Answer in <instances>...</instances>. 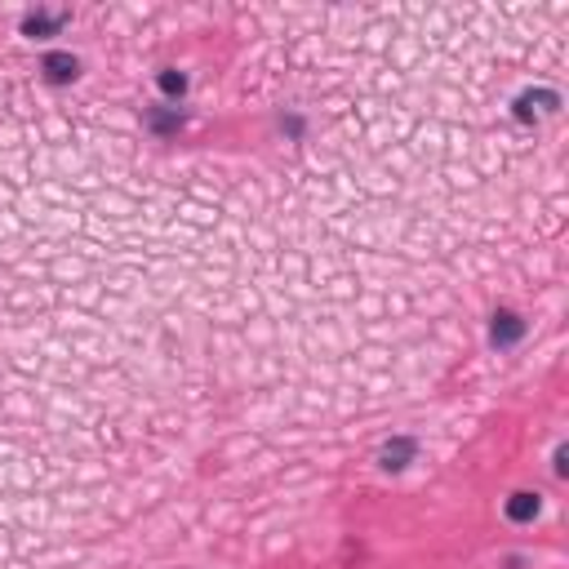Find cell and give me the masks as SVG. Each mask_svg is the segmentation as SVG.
<instances>
[{"label": "cell", "instance_id": "6da1fadb", "mask_svg": "<svg viewBox=\"0 0 569 569\" xmlns=\"http://www.w3.org/2000/svg\"><path fill=\"white\" fill-rule=\"evenodd\" d=\"M516 498H520V502H511V516L516 520H525L529 511H538V502H529V493H516Z\"/></svg>", "mask_w": 569, "mask_h": 569}]
</instances>
